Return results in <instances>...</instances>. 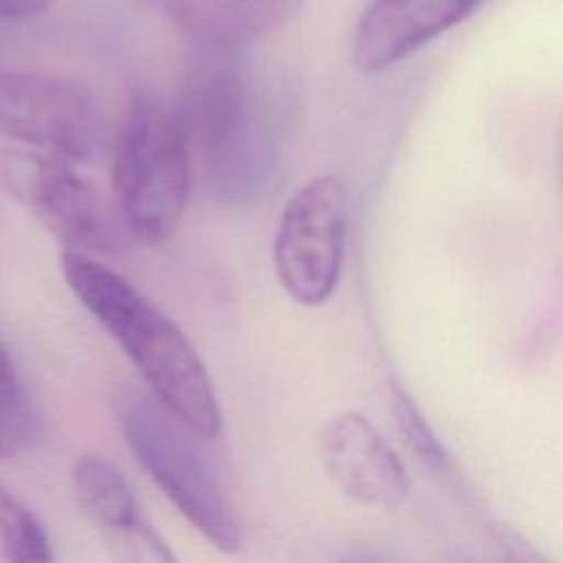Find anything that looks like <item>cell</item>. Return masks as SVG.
Wrapping results in <instances>:
<instances>
[{"label": "cell", "instance_id": "cell-1", "mask_svg": "<svg viewBox=\"0 0 563 563\" xmlns=\"http://www.w3.org/2000/svg\"><path fill=\"white\" fill-rule=\"evenodd\" d=\"M59 266L75 297L136 365L147 389L196 433L216 438L222 429L220 402L187 334L99 260L64 251Z\"/></svg>", "mask_w": 563, "mask_h": 563}, {"label": "cell", "instance_id": "cell-2", "mask_svg": "<svg viewBox=\"0 0 563 563\" xmlns=\"http://www.w3.org/2000/svg\"><path fill=\"white\" fill-rule=\"evenodd\" d=\"M112 411L130 451L174 508L213 548L238 552L242 528L200 444L202 435L139 385H117Z\"/></svg>", "mask_w": 563, "mask_h": 563}, {"label": "cell", "instance_id": "cell-3", "mask_svg": "<svg viewBox=\"0 0 563 563\" xmlns=\"http://www.w3.org/2000/svg\"><path fill=\"white\" fill-rule=\"evenodd\" d=\"M191 185V152L176 112L139 97L114 147L112 191L134 242L165 244L178 229Z\"/></svg>", "mask_w": 563, "mask_h": 563}, {"label": "cell", "instance_id": "cell-4", "mask_svg": "<svg viewBox=\"0 0 563 563\" xmlns=\"http://www.w3.org/2000/svg\"><path fill=\"white\" fill-rule=\"evenodd\" d=\"M4 189L75 253H117L132 240L114 202L81 176L70 161L35 150L0 154Z\"/></svg>", "mask_w": 563, "mask_h": 563}, {"label": "cell", "instance_id": "cell-5", "mask_svg": "<svg viewBox=\"0 0 563 563\" xmlns=\"http://www.w3.org/2000/svg\"><path fill=\"white\" fill-rule=\"evenodd\" d=\"M0 136L70 163H88L106 147V119L95 95L77 81L0 70Z\"/></svg>", "mask_w": 563, "mask_h": 563}, {"label": "cell", "instance_id": "cell-6", "mask_svg": "<svg viewBox=\"0 0 563 563\" xmlns=\"http://www.w3.org/2000/svg\"><path fill=\"white\" fill-rule=\"evenodd\" d=\"M345 229L347 191L334 174L310 178L284 205L273 260L284 290L297 303L317 308L336 290Z\"/></svg>", "mask_w": 563, "mask_h": 563}, {"label": "cell", "instance_id": "cell-7", "mask_svg": "<svg viewBox=\"0 0 563 563\" xmlns=\"http://www.w3.org/2000/svg\"><path fill=\"white\" fill-rule=\"evenodd\" d=\"M198 44L200 51L187 68L176 117L191 156L205 161L220 178L235 174L244 161L251 130L249 86L235 46Z\"/></svg>", "mask_w": 563, "mask_h": 563}, {"label": "cell", "instance_id": "cell-8", "mask_svg": "<svg viewBox=\"0 0 563 563\" xmlns=\"http://www.w3.org/2000/svg\"><path fill=\"white\" fill-rule=\"evenodd\" d=\"M319 460L332 484L367 508H396L411 488L396 449L358 411L330 416L317 433Z\"/></svg>", "mask_w": 563, "mask_h": 563}, {"label": "cell", "instance_id": "cell-9", "mask_svg": "<svg viewBox=\"0 0 563 563\" xmlns=\"http://www.w3.org/2000/svg\"><path fill=\"white\" fill-rule=\"evenodd\" d=\"M482 0H369L352 37V64L378 75L466 20Z\"/></svg>", "mask_w": 563, "mask_h": 563}, {"label": "cell", "instance_id": "cell-10", "mask_svg": "<svg viewBox=\"0 0 563 563\" xmlns=\"http://www.w3.org/2000/svg\"><path fill=\"white\" fill-rule=\"evenodd\" d=\"M73 490L81 512L101 537L141 519L134 490L125 475L101 455H81L75 462Z\"/></svg>", "mask_w": 563, "mask_h": 563}, {"label": "cell", "instance_id": "cell-11", "mask_svg": "<svg viewBox=\"0 0 563 563\" xmlns=\"http://www.w3.org/2000/svg\"><path fill=\"white\" fill-rule=\"evenodd\" d=\"M198 42L238 46L260 22L257 0H145Z\"/></svg>", "mask_w": 563, "mask_h": 563}, {"label": "cell", "instance_id": "cell-12", "mask_svg": "<svg viewBox=\"0 0 563 563\" xmlns=\"http://www.w3.org/2000/svg\"><path fill=\"white\" fill-rule=\"evenodd\" d=\"M0 543L7 563H55L44 523L15 497L0 508Z\"/></svg>", "mask_w": 563, "mask_h": 563}, {"label": "cell", "instance_id": "cell-13", "mask_svg": "<svg viewBox=\"0 0 563 563\" xmlns=\"http://www.w3.org/2000/svg\"><path fill=\"white\" fill-rule=\"evenodd\" d=\"M35 413L22 389L9 350L0 341V460L20 451L35 435Z\"/></svg>", "mask_w": 563, "mask_h": 563}, {"label": "cell", "instance_id": "cell-14", "mask_svg": "<svg viewBox=\"0 0 563 563\" xmlns=\"http://www.w3.org/2000/svg\"><path fill=\"white\" fill-rule=\"evenodd\" d=\"M391 413L398 427V433L402 435L409 451L416 455L420 464H424L429 471L444 473L451 466V457L435 435L433 427L427 422L413 398L402 389L400 385L391 387Z\"/></svg>", "mask_w": 563, "mask_h": 563}, {"label": "cell", "instance_id": "cell-15", "mask_svg": "<svg viewBox=\"0 0 563 563\" xmlns=\"http://www.w3.org/2000/svg\"><path fill=\"white\" fill-rule=\"evenodd\" d=\"M110 563H178L169 545L141 519L101 537Z\"/></svg>", "mask_w": 563, "mask_h": 563}, {"label": "cell", "instance_id": "cell-16", "mask_svg": "<svg viewBox=\"0 0 563 563\" xmlns=\"http://www.w3.org/2000/svg\"><path fill=\"white\" fill-rule=\"evenodd\" d=\"M53 0H0V18H29L46 11Z\"/></svg>", "mask_w": 563, "mask_h": 563}, {"label": "cell", "instance_id": "cell-17", "mask_svg": "<svg viewBox=\"0 0 563 563\" xmlns=\"http://www.w3.org/2000/svg\"><path fill=\"white\" fill-rule=\"evenodd\" d=\"M504 552H506V561L508 563H543L539 559L537 552H532L528 545H523L521 541H515L512 537H504L501 539Z\"/></svg>", "mask_w": 563, "mask_h": 563}, {"label": "cell", "instance_id": "cell-18", "mask_svg": "<svg viewBox=\"0 0 563 563\" xmlns=\"http://www.w3.org/2000/svg\"><path fill=\"white\" fill-rule=\"evenodd\" d=\"M345 563H387V561L374 552H354L345 559Z\"/></svg>", "mask_w": 563, "mask_h": 563}]
</instances>
